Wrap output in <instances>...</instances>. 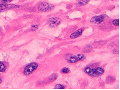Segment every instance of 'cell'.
Wrapping results in <instances>:
<instances>
[{
    "instance_id": "10",
    "label": "cell",
    "mask_w": 120,
    "mask_h": 90,
    "mask_svg": "<svg viewBox=\"0 0 120 90\" xmlns=\"http://www.w3.org/2000/svg\"><path fill=\"white\" fill-rule=\"evenodd\" d=\"M115 79L111 76H109L106 79V81L107 83L111 84L114 82Z\"/></svg>"
},
{
    "instance_id": "3",
    "label": "cell",
    "mask_w": 120,
    "mask_h": 90,
    "mask_svg": "<svg viewBox=\"0 0 120 90\" xmlns=\"http://www.w3.org/2000/svg\"><path fill=\"white\" fill-rule=\"evenodd\" d=\"M55 7V5L47 2L41 3L38 6V9L41 12H47L52 10Z\"/></svg>"
},
{
    "instance_id": "1",
    "label": "cell",
    "mask_w": 120,
    "mask_h": 90,
    "mask_svg": "<svg viewBox=\"0 0 120 90\" xmlns=\"http://www.w3.org/2000/svg\"><path fill=\"white\" fill-rule=\"evenodd\" d=\"M84 72L91 77H98L103 74L104 70L103 69L100 67L92 68L89 67H86L84 69Z\"/></svg>"
},
{
    "instance_id": "5",
    "label": "cell",
    "mask_w": 120,
    "mask_h": 90,
    "mask_svg": "<svg viewBox=\"0 0 120 90\" xmlns=\"http://www.w3.org/2000/svg\"><path fill=\"white\" fill-rule=\"evenodd\" d=\"M19 7L18 6L12 4H0V12L14 9Z\"/></svg>"
},
{
    "instance_id": "13",
    "label": "cell",
    "mask_w": 120,
    "mask_h": 90,
    "mask_svg": "<svg viewBox=\"0 0 120 90\" xmlns=\"http://www.w3.org/2000/svg\"><path fill=\"white\" fill-rule=\"evenodd\" d=\"M57 77V75L56 74H53L50 77L49 79L51 81H53L55 80L56 79Z\"/></svg>"
},
{
    "instance_id": "6",
    "label": "cell",
    "mask_w": 120,
    "mask_h": 90,
    "mask_svg": "<svg viewBox=\"0 0 120 90\" xmlns=\"http://www.w3.org/2000/svg\"><path fill=\"white\" fill-rule=\"evenodd\" d=\"M48 22L51 27L55 28L60 24L61 20L58 17H53L49 19Z\"/></svg>"
},
{
    "instance_id": "4",
    "label": "cell",
    "mask_w": 120,
    "mask_h": 90,
    "mask_svg": "<svg viewBox=\"0 0 120 90\" xmlns=\"http://www.w3.org/2000/svg\"><path fill=\"white\" fill-rule=\"evenodd\" d=\"M38 65L37 63L32 62L30 63L25 67L24 69V73L26 76L31 74L34 70L37 69Z\"/></svg>"
},
{
    "instance_id": "18",
    "label": "cell",
    "mask_w": 120,
    "mask_h": 90,
    "mask_svg": "<svg viewBox=\"0 0 120 90\" xmlns=\"http://www.w3.org/2000/svg\"><path fill=\"white\" fill-rule=\"evenodd\" d=\"M119 20L118 19H116V20H114L113 22H112V23L115 25L118 26V25H119Z\"/></svg>"
},
{
    "instance_id": "9",
    "label": "cell",
    "mask_w": 120,
    "mask_h": 90,
    "mask_svg": "<svg viewBox=\"0 0 120 90\" xmlns=\"http://www.w3.org/2000/svg\"><path fill=\"white\" fill-rule=\"evenodd\" d=\"M90 0H80L76 4L77 7H81L87 4Z\"/></svg>"
},
{
    "instance_id": "19",
    "label": "cell",
    "mask_w": 120,
    "mask_h": 90,
    "mask_svg": "<svg viewBox=\"0 0 120 90\" xmlns=\"http://www.w3.org/2000/svg\"><path fill=\"white\" fill-rule=\"evenodd\" d=\"M112 52L113 53L115 54H118L119 53V51L117 50H112Z\"/></svg>"
},
{
    "instance_id": "15",
    "label": "cell",
    "mask_w": 120,
    "mask_h": 90,
    "mask_svg": "<svg viewBox=\"0 0 120 90\" xmlns=\"http://www.w3.org/2000/svg\"><path fill=\"white\" fill-rule=\"evenodd\" d=\"M55 88L56 89H64L65 87L60 84H57L55 86Z\"/></svg>"
},
{
    "instance_id": "11",
    "label": "cell",
    "mask_w": 120,
    "mask_h": 90,
    "mask_svg": "<svg viewBox=\"0 0 120 90\" xmlns=\"http://www.w3.org/2000/svg\"><path fill=\"white\" fill-rule=\"evenodd\" d=\"M92 49V47H91V46H90V45H87V46H86V47H85L84 48L83 51L85 52H90L91 51Z\"/></svg>"
},
{
    "instance_id": "2",
    "label": "cell",
    "mask_w": 120,
    "mask_h": 90,
    "mask_svg": "<svg viewBox=\"0 0 120 90\" xmlns=\"http://www.w3.org/2000/svg\"><path fill=\"white\" fill-rule=\"evenodd\" d=\"M64 58L70 63H75L80 60H84L86 58V56L82 54H78L77 55H74L71 54H67Z\"/></svg>"
},
{
    "instance_id": "7",
    "label": "cell",
    "mask_w": 120,
    "mask_h": 90,
    "mask_svg": "<svg viewBox=\"0 0 120 90\" xmlns=\"http://www.w3.org/2000/svg\"><path fill=\"white\" fill-rule=\"evenodd\" d=\"M107 16L105 15H101L100 16H95L92 17L91 20V22L94 24H100L103 22L105 17Z\"/></svg>"
},
{
    "instance_id": "16",
    "label": "cell",
    "mask_w": 120,
    "mask_h": 90,
    "mask_svg": "<svg viewBox=\"0 0 120 90\" xmlns=\"http://www.w3.org/2000/svg\"><path fill=\"white\" fill-rule=\"evenodd\" d=\"M38 28H39L38 25H34L31 27V30L32 31H35L37 29H38Z\"/></svg>"
},
{
    "instance_id": "17",
    "label": "cell",
    "mask_w": 120,
    "mask_h": 90,
    "mask_svg": "<svg viewBox=\"0 0 120 90\" xmlns=\"http://www.w3.org/2000/svg\"><path fill=\"white\" fill-rule=\"evenodd\" d=\"M61 72L63 73H67L69 72V69L68 68H64L62 69Z\"/></svg>"
},
{
    "instance_id": "12",
    "label": "cell",
    "mask_w": 120,
    "mask_h": 90,
    "mask_svg": "<svg viewBox=\"0 0 120 90\" xmlns=\"http://www.w3.org/2000/svg\"><path fill=\"white\" fill-rule=\"evenodd\" d=\"M6 68L5 65L2 62H0V72H3L5 70Z\"/></svg>"
},
{
    "instance_id": "8",
    "label": "cell",
    "mask_w": 120,
    "mask_h": 90,
    "mask_svg": "<svg viewBox=\"0 0 120 90\" xmlns=\"http://www.w3.org/2000/svg\"><path fill=\"white\" fill-rule=\"evenodd\" d=\"M82 29H78V30H77L76 31H75L74 33H73L71 35L70 37L72 39H75V38H77V37L80 36L82 35Z\"/></svg>"
},
{
    "instance_id": "14",
    "label": "cell",
    "mask_w": 120,
    "mask_h": 90,
    "mask_svg": "<svg viewBox=\"0 0 120 90\" xmlns=\"http://www.w3.org/2000/svg\"><path fill=\"white\" fill-rule=\"evenodd\" d=\"M13 0H0V4H7L10 3Z\"/></svg>"
},
{
    "instance_id": "20",
    "label": "cell",
    "mask_w": 120,
    "mask_h": 90,
    "mask_svg": "<svg viewBox=\"0 0 120 90\" xmlns=\"http://www.w3.org/2000/svg\"><path fill=\"white\" fill-rule=\"evenodd\" d=\"M1 82H2L1 79H0V84L1 83Z\"/></svg>"
}]
</instances>
